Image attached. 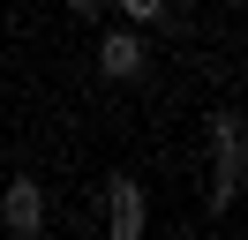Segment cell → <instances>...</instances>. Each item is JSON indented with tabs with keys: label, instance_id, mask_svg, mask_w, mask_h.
I'll use <instances>...</instances> for the list:
<instances>
[{
	"label": "cell",
	"instance_id": "cell-1",
	"mask_svg": "<svg viewBox=\"0 0 248 240\" xmlns=\"http://www.w3.org/2000/svg\"><path fill=\"white\" fill-rule=\"evenodd\" d=\"M106 233L113 240H143V225H151V195H143L136 173H106Z\"/></svg>",
	"mask_w": 248,
	"mask_h": 240
},
{
	"label": "cell",
	"instance_id": "cell-2",
	"mask_svg": "<svg viewBox=\"0 0 248 240\" xmlns=\"http://www.w3.org/2000/svg\"><path fill=\"white\" fill-rule=\"evenodd\" d=\"M143 68H151V45H143V30H136V23H113L106 38H98V75H106V83H136Z\"/></svg>",
	"mask_w": 248,
	"mask_h": 240
},
{
	"label": "cell",
	"instance_id": "cell-3",
	"mask_svg": "<svg viewBox=\"0 0 248 240\" xmlns=\"http://www.w3.org/2000/svg\"><path fill=\"white\" fill-rule=\"evenodd\" d=\"M0 225H8L16 240H38V233H46V188H38L31 173H16L8 188H0Z\"/></svg>",
	"mask_w": 248,
	"mask_h": 240
},
{
	"label": "cell",
	"instance_id": "cell-4",
	"mask_svg": "<svg viewBox=\"0 0 248 240\" xmlns=\"http://www.w3.org/2000/svg\"><path fill=\"white\" fill-rule=\"evenodd\" d=\"M218 150V158H211V218H226V210H233V195H241V135H226V143H211Z\"/></svg>",
	"mask_w": 248,
	"mask_h": 240
},
{
	"label": "cell",
	"instance_id": "cell-5",
	"mask_svg": "<svg viewBox=\"0 0 248 240\" xmlns=\"http://www.w3.org/2000/svg\"><path fill=\"white\" fill-rule=\"evenodd\" d=\"M121 23H136V30H151V23H166V0H106Z\"/></svg>",
	"mask_w": 248,
	"mask_h": 240
},
{
	"label": "cell",
	"instance_id": "cell-6",
	"mask_svg": "<svg viewBox=\"0 0 248 240\" xmlns=\"http://www.w3.org/2000/svg\"><path fill=\"white\" fill-rule=\"evenodd\" d=\"M203 128H211V143H226V135H241V113H233V105H211Z\"/></svg>",
	"mask_w": 248,
	"mask_h": 240
},
{
	"label": "cell",
	"instance_id": "cell-7",
	"mask_svg": "<svg viewBox=\"0 0 248 240\" xmlns=\"http://www.w3.org/2000/svg\"><path fill=\"white\" fill-rule=\"evenodd\" d=\"M68 15H83V23H98V15H106V0H68Z\"/></svg>",
	"mask_w": 248,
	"mask_h": 240
}]
</instances>
